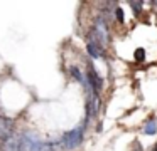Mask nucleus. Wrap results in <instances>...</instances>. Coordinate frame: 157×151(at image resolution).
<instances>
[{"label":"nucleus","mask_w":157,"mask_h":151,"mask_svg":"<svg viewBox=\"0 0 157 151\" xmlns=\"http://www.w3.org/2000/svg\"><path fill=\"white\" fill-rule=\"evenodd\" d=\"M85 128L86 126H78V128H75V129L64 133V136H63V139H61L63 141V146H64L66 149H75V148H78L79 144L83 143Z\"/></svg>","instance_id":"1"},{"label":"nucleus","mask_w":157,"mask_h":151,"mask_svg":"<svg viewBox=\"0 0 157 151\" xmlns=\"http://www.w3.org/2000/svg\"><path fill=\"white\" fill-rule=\"evenodd\" d=\"M39 143H41L39 136L36 133H32V131H27V133H24L21 136V146L24 151H34V148L37 146Z\"/></svg>","instance_id":"2"},{"label":"nucleus","mask_w":157,"mask_h":151,"mask_svg":"<svg viewBox=\"0 0 157 151\" xmlns=\"http://www.w3.org/2000/svg\"><path fill=\"white\" fill-rule=\"evenodd\" d=\"M86 82H88V86H90V89L93 91V92L98 96V92L101 91V86H103V81H101V77L96 74V70L93 69V67H90L88 69V76H86Z\"/></svg>","instance_id":"3"},{"label":"nucleus","mask_w":157,"mask_h":151,"mask_svg":"<svg viewBox=\"0 0 157 151\" xmlns=\"http://www.w3.org/2000/svg\"><path fill=\"white\" fill-rule=\"evenodd\" d=\"M14 131V123L9 117H0V146L12 136Z\"/></svg>","instance_id":"4"},{"label":"nucleus","mask_w":157,"mask_h":151,"mask_svg":"<svg viewBox=\"0 0 157 151\" xmlns=\"http://www.w3.org/2000/svg\"><path fill=\"white\" fill-rule=\"evenodd\" d=\"M2 151H22L21 146V136H15L12 134L4 144H2Z\"/></svg>","instance_id":"5"},{"label":"nucleus","mask_w":157,"mask_h":151,"mask_svg":"<svg viewBox=\"0 0 157 151\" xmlns=\"http://www.w3.org/2000/svg\"><path fill=\"white\" fill-rule=\"evenodd\" d=\"M86 50H88V54H90L91 57H95V59L105 56V52H103V47L100 45V44H96V42H90L88 45H86Z\"/></svg>","instance_id":"6"},{"label":"nucleus","mask_w":157,"mask_h":151,"mask_svg":"<svg viewBox=\"0 0 157 151\" xmlns=\"http://www.w3.org/2000/svg\"><path fill=\"white\" fill-rule=\"evenodd\" d=\"M144 133L149 134V136H152V134L157 133V123H155V119H154V117H150V119L147 121L145 128H144Z\"/></svg>","instance_id":"7"},{"label":"nucleus","mask_w":157,"mask_h":151,"mask_svg":"<svg viewBox=\"0 0 157 151\" xmlns=\"http://www.w3.org/2000/svg\"><path fill=\"white\" fill-rule=\"evenodd\" d=\"M34 151H56V148H54V144H51V143H39L37 146L34 148Z\"/></svg>","instance_id":"8"},{"label":"nucleus","mask_w":157,"mask_h":151,"mask_svg":"<svg viewBox=\"0 0 157 151\" xmlns=\"http://www.w3.org/2000/svg\"><path fill=\"white\" fill-rule=\"evenodd\" d=\"M144 59H145V50H144V49H137L135 50V60H137V62H142Z\"/></svg>","instance_id":"9"},{"label":"nucleus","mask_w":157,"mask_h":151,"mask_svg":"<svg viewBox=\"0 0 157 151\" xmlns=\"http://www.w3.org/2000/svg\"><path fill=\"white\" fill-rule=\"evenodd\" d=\"M130 5H132L133 10H135V15H139L140 9H142V2H130Z\"/></svg>","instance_id":"10"},{"label":"nucleus","mask_w":157,"mask_h":151,"mask_svg":"<svg viewBox=\"0 0 157 151\" xmlns=\"http://www.w3.org/2000/svg\"><path fill=\"white\" fill-rule=\"evenodd\" d=\"M115 13H117V19H118V22H120V23L125 22V15H123V10H122V9H117V10H115Z\"/></svg>","instance_id":"11"},{"label":"nucleus","mask_w":157,"mask_h":151,"mask_svg":"<svg viewBox=\"0 0 157 151\" xmlns=\"http://www.w3.org/2000/svg\"><path fill=\"white\" fill-rule=\"evenodd\" d=\"M152 151H157V143H155V146L152 148Z\"/></svg>","instance_id":"12"}]
</instances>
